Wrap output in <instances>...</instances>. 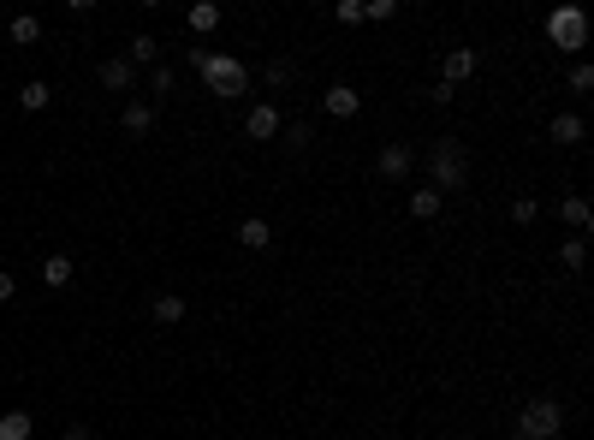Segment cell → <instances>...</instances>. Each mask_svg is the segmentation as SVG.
<instances>
[{
	"mask_svg": "<svg viewBox=\"0 0 594 440\" xmlns=\"http://www.w3.org/2000/svg\"><path fill=\"white\" fill-rule=\"evenodd\" d=\"M464 179H470V149H464V138H440L434 149H428V191H464Z\"/></svg>",
	"mask_w": 594,
	"mask_h": 440,
	"instance_id": "cell-1",
	"label": "cell"
},
{
	"mask_svg": "<svg viewBox=\"0 0 594 440\" xmlns=\"http://www.w3.org/2000/svg\"><path fill=\"white\" fill-rule=\"evenodd\" d=\"M559 428H565V405L559 399H529L523 411H517V440H559Z\"/></svg>",
	"mask_w": 594,
	"mask_h": 440,
	"instance_id": "cell-2",
	"label": "cell"
},
{
	"mask_svg": "<svg viewBox=\"0 0 594 440\" xmlns=\"http://www.w3.org/2000/svg\"><path fill=\"white\" fill-rule=\"evenodd\" d=\"M202 83H208V90H215V96H244V90H250V66L238 60V54H208V60H202Z\"/></svg>",
	"mask_w": 594,
	"mask_h": 440,
	"instance_id": "cell-3",
	"label": "cell"
},
{
	"mask_svg": "<svg viewBox=\"0 0 594 440\" xmlns=\"http://www.w3.org/2000/svg\"><path fill=\"white\" fill-rule=\"evenodd\" d=\"M547 36H553L559 54H576V48L589 42V12H582V6H559L553 19H547Z\"/></svg>",
	"mask_w": 594,
	"mask_h": 440,
	"instance_id": "cell-4",
	"label": "cell"
},
{
	"mask_svg": "<svg viewBox=\"0 0 594 440\" xmlns=\"http://www.w3.org/2000/svg\"><path fill=\"white\" fill-rule=\"evenodd\" d=\"M410 167H416V143H387V149L375 155V173L380 179H393V185L410 179Z\"/></svg>",
	"mask_w": 594,
	"mask_h": 440,
	"instance_id": "cell-5",
	"label": "cell"
},
{
	"mask_svg": "<svg viewBox=\"0 0 594 440\" xmlns=\"http://www.w3.org/2000/svg\"><path fill=\"white\" fill-rule=\"evenodd\" d=\"M279 125H285V120H279L274 101H256V107L244 114V138H250V143H274V138H279Z\"/></svg>",
	"mask_w": 594,
	"mask_h": 440,
	"instance_id": "cell-6",
	"label": "cell"
},
{
	"mask_svg": "<svg viewBox=\"0 0 594 440\" xmlns=\"http://www.w3.org/2000/svg\"><path fill=\"white\" fill-rule=\"evenodd\" d=\"M475 78V48H452L446 54V66H440V83L446 90H457V83H470Z\"/></svg>",
	"mask_w": 594,
	"mask_h": 440,
	"instance_id": "cell-7",
	"label": "cell"
},
{
	"mask_svg": "<svg viewBox=\"0 0 594 440\" xmlns=\"http://www.w3.org/2000/svg\"><path fill=\"white\" fill-rule=\"evenodd\" d=\"M137 83V66L125 60V54H113V60H101V90H113V96H125Z\"/></svg>",
	"mask_w": 594,
	"mask_h": 440,
	"instance_id": "cell-8",
	"label": "cell"
},
{
	"mask_svg": "<svg viewBox=\"0 0 594 440\" xmlns=\"http://www.w3.org/2000/svg\"><path fill=\"white\" fill-rule=\"evenodd\" d=\"M321 107H327L333 120H356V107H363V96H356L351 83H333V90L321 96Z\"/></svg>",
	"mask_w": 594,
	"mask_h": 440,
	"instance_id": "cell-9",
	"label": "cell"
},
{
	"mask_svg": "<svg viewBox=\"0 0 594 440\" xmlns=\"http://www.w3.org/2000/svg\"><path fill=\"white\" fill-rule=\"evenodd\" d=\"M119 125H125L131 138H149V131H155V107H149V101H125V114H119Z\"/></svg>",
	"mask_w": 594,
	"mask_h": 440,
	"instance_id": "cell-10",
	"label": "cell"
},
{
	"mask_svg": "<svg viewBox=\"0 0 594 440\" xmlns=\"http://www.w3.org/2000/svg\"><path fill=\"white\" fill-rule=\"evenodd\" d=\"M238 244H244V250H268V244H274V226H268L262 215H250L244 226H238Z\"/></svg>",
	"mask_w": 594,
	"mask_h": 440,
	"instance_id": "cell-11",
	"label": "cell"
},
{
	"mask_svg": "<svg viewBox=\"0 0 594 440\" xmlns=\"http://www.w3.org/2000/svg\"><path fill=\"white\" fill-rule=\"evenodd\" d=\"M440 208H446V197H440V191H428V185H422V191H410V220H434Z\"/></svg>",
	"mask_w": 594,
	"mask_h": 440,
	"instance_id": "cell-12",
	"label": "cell"
},
{
	"mask_svg": "<svg viewBox=\"0 0 594 440\" xmlns=\"http://www.w3.org/2000/svg\"><path fill=\"white\" fill-rule=\"evenodd\" d=\"M72 274H78L72 256H48V262H42V286H54V292H59V286H72Z\"/></svg>",
	"mask_w": 594,
	"mask_h": 440,
	"instance_id": "cell-13",
	"label": "cell"
},
{
	"mask_svg": "<svg viewBox=\"0 0 594 440\" xmlns=\"http://www.w3.org/2000/svg\"><path fill=\"white\" fill-rule=\"evenodd\" d=\"M30 435H36L30 411H6V417H0V440H30Z\"/></svg>",
	"mask_w": 594,
	"mask_h": 440,
	"instance_id": "cell-14",
	"label": "cell"
},
{
	"mask_svg": "<svg viewBox=\"0 0 594 440\" xmlns=\"http://www.w3.org/2000/svg\"><path fill=\"white\" fill-rule=\"evenodd\" d=\"M559 220H565V226H571V232H589V202H582V197H565V202H559Z\"/></svg>",
	"mask_w": 594,
	"mask_h": 440,
	"instance_id": "cell-15",
	"label": "cell"
},
{
	"mask_svg": "<svg viewBox=\"0 0 594 440\" xmlns=\"http://www.w3.org/2000/svg\"><path fill=\"white\" fill-rule=\"evenodd\" d=\"M155 54H160V42L143 30V36H131V48H125V60L131 66H155Z\"/></svg>",
	"mask_w": 594,
	"mask_h": 440,
	"instance_id": "cell-16",
	"label": "cell"
},
{
	"mask_svg": "<svg viewBox=\"0 0 594 440\" xmlns=\"http://www.w3.org/2000/svg\"><path fill=\"white\" fill-rule=\"evenodd\" d=\"M48 101H54V90H48V83H24V90H19V107H24V114H42V107H48Z\"/></svg>",
	"mask_w": 594,
	"mask_h": 440,
	"instance_id": "cell-17",
	"label": "cell"
},
{
	"mask_svg": "<svg viewBox=\"0 0 594 440\" xmlns=\"http://www.w3.org/2000/svg\"><path fill=\"white\" fill-rule=\"evenodd\" d=\"M155 321H160V327L184 321V298H178V292H160V298H155Z\"/></svg>",
	"mask_w": 594,
	"mask_h": 440,
	"instance_id": "cell-18",
	"label": "cell"
},
{
	"mask_svg": "<svg viewBox=\"0 0 594 440\" xmlns=\"http://www.w3.org/2000/svg\"><path fill=\"white\" fill-rule=\"evenodd\" d=\"M36 36H42V19H36V12H19V19H12V42H19V48H30Z\"/></svg>",
	"mask_w": 594,
	"mask_h": 440,
	"instance_id": "cell-19",
	"label": "cell"
},
{
	"mask_svg": "<svg viewBox=\"0 0 594 440\" xmlns=\"http://www.w3.org/2000/svg\"><path fill=\"white\" fill-rule=\"evenodd\" d=\"M553 143H582V120L576 114H553Z\"/></svg>",
	"mask_w": 594,
	"mask_h": 440,
	"instance_id": "cell-20",
	"label": "cell"
},
{
	"mask_svg": "<svg viewBox=\"0 0 594 440\" xmlns=\"http://www.w3.org/2000/svg\"><path fill=\"white\" fill-rule=\"evenodd\" d=\"M184 19H191V30L202 36V30H215V24H220V6H208V0H202V6H191V12H184Z\"/></svg>",
	"mask_w": 594,
	"mask_h": 440,
	"instance_id": "cell-21",
	"label": "cell"
},
{
	"mask_svg": "<svg viewBox=\"0 0 594 440\" xmlns=\"http://www.w3.org/2000/svg\"><path fill=\"white\" fill-rule=\"evenodd\" d=\"M559 262H565V268H582V262H589V244H582V239H565V244H559Z\"/></svg>",
	"mask_w": 594,
	"mask_h": 440,
	"instance_id": "cell-22",
	"label": "cell"
},
{
	"mask_svg": "<svg viewBox=\"0 0 594 440\" xmlns=\"http://www.w3.org/2000/svg\"><path fill=\"white\" fill-rule=\"evenodd\" d=\"M292 78H297L292 60H274V66H268V90H292Z\"/></svg>",
	"mask_w": 594,
	"mask_h": 440,
	"instance_id": "cell-23",
	"label": "cell"
},
{
	"mask_svg": "<svg viewBox=\"0 0 594 440\" xmlns=\"http://www.w3.org/2000/svg\"><path fill=\"white\" fill-rule=\"evenodd\" d=\"M535 215H541V202H535V197H512V220H517V226H529Z\"/></svg>",
	"mask_w": 594,
	"mask_h": 440,
	"instance_id": "cell-24",
	"label": "cell"
},
{
	"mask_svg": "<svg viewBox=\"0 0 594 440\" xmlns=\"http://www.w3.org/2000/svg\"><path fill=\"white\" fill-rule=\"evenodd\" d=\"M363 19H375V24L398 19V0H369V6H363Z\"/></svg>",
	"mask_w": 594,
	"mask_h": 440,
	"instance_id": "cell-25",
	"label": "cell"
},
{
	"mask_svg": "<svg viewBox=\"0 0 594 440\" xmlns=\"http://www.w3.org/2000/svg\"><path fill=\"white\" fill-rule=\"evenodd\" d=\"M173 66H155V72H149V90H155V96H173Z\"/></svg>",
	"mask_w": 594,
	"mask_h": 440,
	"instance_id": "cell-26",
	"label": "cell"
},
{
	"mask_svg": "<svg viewBox=\"0 0 594 440\" xmlns=\"http://www.w3.org/2000/svg\"><path fill=\"white\" fill-rule=\"evenodd\" d=\"M571 90H576V96H589V90H594V66H582V60L571 66Z\"/></svg>",
	"mask_w": 594,
	"mask_h": 440,
	"instance_id": "cell-27",
	"label": "cell"
},
{
	"mask_svg": "<svg viewBox=\"0 0 594 440\" xmlns=\"http://www.w3.org/2000/svg\"><path fill=\"white\" fill-rule=\"evenodd\" d=\"M339 24H363V0H339Z\"/></svg>",
	"mask_w": 594,
	"mask_h": 440,
	"instance_id": "cell-28",
	"label": "cell"
},
{
	"mask_svg": "<svg viewBox=\"0 0 594 440\" xmlns=\"http://www.w3.org/2000/svg\"><path fill=\"white\" fill-rule=\"evenodd\" d=\"M12 292H19V280H12V274L0 268V303H12Z\"/></svg>",
	"mask_w": 594,
	"mask_h": 440,
	"instance_id": "cell-29",
	"label": "cell"
},
{
	"mask_svg": "<svg viewBox=\"0 0 594 440\" xmlns=\"http://www.w3.org/2000/svg\"><path fill=\"white\" fill-rule=\"evenodd\" d=\"M59 440H96V435H90V428H83V422H78V428H66V435H59Z\"/></svg>",
	"mask_w": 594,
	"mask_h": 440,
	"instance_id": "cell-30",
	"label": "cell"
},
{
	"mask_svg": "<svg viewBox=\"0 0 594 440\" xmlns=\"http://www.w3.org/2000/svg\"><path fill=\"white\" fill-rule=\"evenodd\" d=\"M327 440H333V435H327Z\"/></svg>",
	"mask_w": 594,
	"mask_h": 440,
	"instance_id": "cell-31",
	"label": "cell"
}]
</instances>
